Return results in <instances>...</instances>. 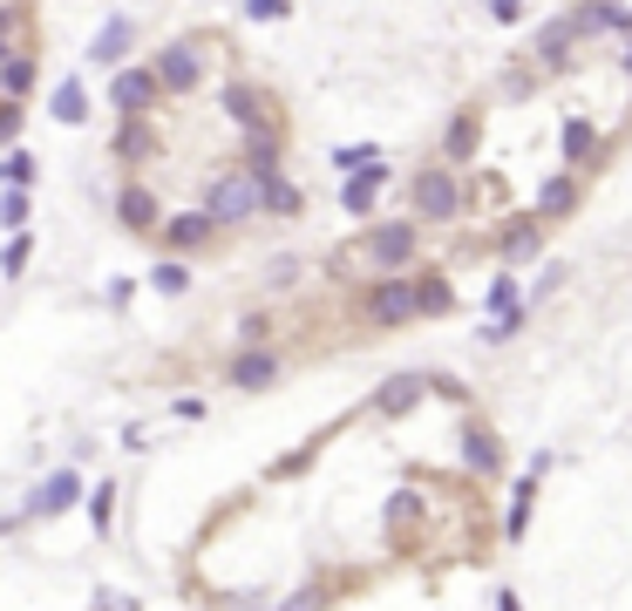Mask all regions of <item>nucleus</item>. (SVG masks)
<instances>
[{"instance_id": "obj_7", "label": "nucleus", "mask_w": 632, "mask_h": 611, "mask_svg": "<svg viewBox=\"0 0 632 611\" xmlns=\"http://www.w3.org/2000/svg\"><path fill=\"white\" fill-rule=\"evenodd\" d=\"M109 102H116V116H150L164 102V81H156V68H116Z\"/></svg>"}, {"instance_id": "obj_37", "label": "nucleus", "mask_w": 632, "mask_h": 611, "mask_svg": "<svg viewBox=\"0 0 632 611\" xmlns=\"http://www.w3.org/2000/svg\"><path fill=\"white\" fill-rule=\"evenodd\" d=\"M619 75H625V81H632V41H625V55H619Z\"/></svg>"}, {"instance_id": "obj_1", "label": "nucleus", "mask_w": 632, "mask_h": 611, "mask_svg": "<svg viewBox=\"0 0 632 611\" xmlns=\"http://www.w3.org/2000/svg\"><path fill=\"white\" fill-rule=\"evenodd\" d=\"M469 211V197H462V177H456V163H422V171L408 177V218L422 231H443Z\"/></svg>"}, {"instance_id": "obj_27", "label": "nucleus", "mask_w": 632, "mask_h": 611, "mask_svg": "<svg viewBox=\"0 0 632 611\" xmlns=\"http://www.w3.org/2000/svg\"><path fill=\"white\" fill-rule=\"evenodd\" d=\"M0 89H8V96H28V89H34V62H28V55L0 62Z\"/></svg>"}, {"instance_id": "obj_33", "label": "nucleus", "mask_w": 632, "mask_h": 611, "mask_svg": "<svg viewBox=\"0 0 632 611\" xmlns=\"http://www.w3.org/2000/svg\"><path fill=\"white\" fill-rule=\"evenodd\" d=\"M293 0H246V21H286Z\"/></svg>"}, {"instance_id": "obj_24", "label": "nucleus", "mask_w": 632, "mask_h": 611, "mask_svg": "<svg viewBox=\"0 0 632 611\" xmlns=\"http://www.w3.org/2000/svg\"><path fill=\"white\" fill-rule=\"evenodd\" d=\"M55 122H89V96H83V81H62V89H55Z\"/></svg>"}, {"instance_id": "obj_31", "label": "nucleus", "mask_w": 632, "mask_h": 611, "mask_svg": "<svg viewBox=\"0 0 632 611\" xmlns=\"http://www.w3.org/2000/svg\"><path fill=\"white\" fill-rule=\"evenodd\" d=\"M0 225H8V231L28 225V190H8V197H0Z\"/></svg>"}, {"instance_id": "obj_23", "label": "nucleus", "mask_w": 632, "mask_h": 611, "mask_svg": "<svg viewBox=\"0 0 632 611\" xmlns=\"http://www.w3.org/2000/svg\"><path fill=\"white\" fill-rule=\"evenodd\" d=\"M381 190H388V184H374V177H340V211H347V218H374Z\"/></svg>"}, {"instance_id": "obj_21", "label": "nucleus", "mask_w": 632, "mask_h": 611, "mask_svg": "<svg viewBox=\"0 0 632 611\" xmlns=\"http://www.w3.org/2000/svg\"><path fill=\"white\" fill-rule=\"evenodd\" d=\"M116 156H123V163H150L156 156V130H150L143 116H123V130H116Z\"/></svg>"}, {"instance_id": "obj_11", "label": "nucleus", "mask_w": 632, "mask_h": 611, "mask_svg": "<svg viewBox=\"0 0 632 611\" xmlns=\"http://www.w3.org/2000/svg\"><path fill=\"white\" fill-rule=\"evenodd\" d=\"M150 68H156V81H164V96H190L197 81H205V62H197V48H190V41H171V48L156 55Z\"/></svg>"}, {"instance_id": "obj_32", "label": "nucleus", "mask_w": 632, "mask_h": 611, "mask_svg": "<svg viewBox=\"0 0 632 611\" xmlns=\"http://www.w3.org/2000/svg\"><path fill=\"white\" fill-rule=\"evenodd\" d=\"M483 8H490V21H497V28H517V21L531 14L524 0H483Z\"/></svg>"}, {"instance_id": "obj_35", "label": "nucleus", "mask_w": 632, "mask_h": 611, "mask_svg": "<svg viewBox=\"0 0 632 611\" xmlns=\"http://www.w3.org/2000/svg\"><path fill=\"white\" fill-rule=\"evenodd\" d=\"M8 184H14V190H28V184H34V156H21V150L8 156Z\"/></svg>"}, {"instance_id": "obj_6", "label": "nucleus", "mask_w": 632, "mask_h": 611, "mask_svg": "<svg viewBox=\"0 0 632 611\" xmlns=\"http://www.w3.org/2000/svg\"><path fill=\"white\" fill-rule=\"evenodd\" d=\"M171 244V259H190V252H211L218 244V218L197 204V211H177V218H164V231H156Z\"/></svg>"}, {"instance_id": "obj_16", "label": "nucleus", "mask_w": 632, "mask_h": 611, "mask_svg": "<svg viewBox=\"0 0 632 611\" xmlns=\"http://www.w3.org/2000/svg\"><path fill=\"white\" fill-rule=\"evenodd\" d=\"M218 102H225V116L239 122V130H265V122H280V116H272V96L252 89V81H225Z\"/></svg>"}, {"instance_id": "obj_10", "label": "nucleus", "mask_w": 632, "mask_h": 611, "mask_svg": "<svg viewBox=\"0 0 632 611\" xmlns=\"http://www.w3.org/2000/svg\"><path fill=\"white\" fill-rule=\"evenodd\" d=\"M239 163L252 177H280L286 171V122H265V130H246V150Z\"/></svg>"}, {"instance_id": "obj_18", "label": "nucleus", "mask_w": 632, "mask_h": 611, "mask_svg": "<svg viewBox=\"0 0 632 611\" xmlns=\"http://www.w3.org/2000/svg\"><path fill=\"white\" fill-rule=\"evenodd\" d=\"M415 293H422V319L456 313V279H449L443 265H415Z\"/></svg>"}, {"instance_id": "obj_9", "label": "nucleus", "mask_w": 632, "mask_h": 611, "mask_svg": "<svg viewBox=\"0 0 632 611\" xmlns=\"http://www.w3.org/2000/svg\"><path fill=\"white\" fill-rule=\"evenodd\" d=\"M490 244H497V259H503V265H524V259H537V244H544V218H537V211L503 218Z\"/></svg>"}, {"instance_id": "obj_17", "label": "nucleus", "mask_w": 632, "mask_h": 611, "mask_svg": "<svg viewBox=\"0 0 632 611\" xmlns=\"http://www.w3.org/2000/svg\"><path fill=\"white\" fill-rule=\"evenodd\" d=\"M130 41H137V21H130V14H109V21H102V34L89 41V62H102V68H123Z\"/></svg>"}, {"instance_id": "obj_36", "label": "nucleus", "mask_w": 632, "mask_h": 611, "mask_svg": "<svg viewBox=\"0 0 632 611\" xmlns=\"http://www.w3.org/2000/svg\"><path fill=\"white\" fill-rule=\"evenodd\" d=\"M14 137H21V109L0 102V143H14Z\"/></svg>"}, {"instance_id": "obj_14", "label": "nucleus", "mask_w": 632, "mask_h": 611, "mask_svg": "<svg viewBox=\"0 0 632 611\" xmlns=\"http://www.w3.org/2000/svg\"><path fill=\"white\" fill-rule=\"evenodd\" d=\"M116 218H123V231L150 238V231H164V204H156L150 184H123V190H116Z\"/></svg>"}, {"instance_id": "obj_20", "label": "nucleus", "mask_w": 632, "mask_h": 611, "mask_svg": "<svg viewBox=\"0 0 632 611\" xmlns=\"http://www.w3.org/2000/svg\"><path fill=\"white\" fill-rule=\"evenodd\" d=\"M544 81H551V75H544V68H537L531 55H517V62L503 68V81H497V89H503V102H531V96L544 89Z\"/></svg>"}, {"instance_id": "obj_22", "label": "nucleus", "mask_w": 632, "mask_h": 611, "mask_svg": "<svg viewBox=\"0 0 632 611\" xmlns=\"http://www.w3.org/2000/svg\"><path fill=\"white\" fill-rule=\"evenodd\" d=\"M306 211V190L280 171V177H265V218H299Z\"/></svg>"}, {"instance_id": "obj_8", "label": "nucleus", "mask_w": 632, "mask_h": 611, "mask_svg": "<svg viewBox=\"0 0 632 611\" xmlns=\"http://www.w3.org/2000/svg\"><path fill=\"white\" fill-rule=\"evenodd\" d=\"M599 122L591 116H565V130H558V171H599Z\"/></svg>"}, {"instance_id": "obj_19", "label": "nucleus", "mask_w": 632, "mask_h": 611, "mask_svg": "<svg viewBox=\"0 0 632 611\" xmlns=\"http://www.w3.org/2000/svg\"><path fill=\"white\" fill-rule=\"evenodd\" d=\"M75 497H83V482H75V469H62V476H48L42 489H34V503H28V510H34V516H62Z\"/></svg>"}, {"instance_id": "obj_4", "label": "nucleus", "mask_w": 632, "mask_h": 611, "mask_svg": "<svg viewBox=\"0 0 632 611\" xmlns=\"http://www.w3.org/2000/svg\"><path fill=\"white\" fill-rule=\"evenodd\" d=\"M544 75H571L578 68V28H571V14H551V21H537V34H531V48H524Z\"/></svg>"}, {"instance_id": "obj_15", "label": "nucleus", "mask_w": 632, "mask_h": 611, "mask_svg": "<svg viewBox=\"0 0 632 611\" xmlns=\"http://www.w3.org/2000/svg\"><path fill=\"white\" fill-rule=\"evenodd\" d=\"M483 156V109H456L449 116V130H443V163H477Z\"/></svg>"}, {"instance_id": "obj_26", "label": "nucleus", "mask_w": 632, "mask_h": 611, "mask_svg": "<svg viewBox=\"0 0 632 611\" xmlns=\"http://www.w3.org/2000/svg\"><path fill=\"white\" fill-rule=\"evenodd\" d=\"M299 272H306V265H299L293 252H280V259L265 265V293H293V285H299Z\"/></svg>"}, {"instance_id": "obj_3", "label": "nucleus", "mask_w": 632, "mask_h": 611, "mask_svg": "<svg viewBox=\"0 0 632 611\" xmlns=\"http://www.w3.org/2000/svg\"><path fill=\"white\" fill-rule=\"evenodd\" d=\"M205 211L218 218V231H239V225L265 218V177H252L246 163H231V171H218L205 184Z\"/></svg>"}, {"instance_id": "obj_5", "label": "nucleus", "mask_w": 632, "mask_h": 611, "mask_svg": "<svg viewBox=\"0 0 632 611\" xmlns=\"http://www.w3.org/2000/svg\"><path fill=\"white\" fill-rule=\"evenodd\" d=\"M571 28H578V41H599V34H619V41H632V8L625 0H571Z\"/></svg>"}, {"instance_id": "obj_30", "label": "nucleus", "mask_w": 632, "mask_h": 611, "mask_svg": "<svg viewBox=\"0 0 632 611\" xmlns=\"http://www.w3.org/2000/svg\"><path fill=\"white\" fill-rule=\"evenodd\" d=\"M28 252H34V244H28V238L14 231V244H8V252H0V279H21V272H28Z\"/></svg>"}, {"instance_id": "obj_12", "label": "nucleus", "mask_w": 632, "mask_h": 611, "mask_svg": "<svg viewBox=\"0 0 632 611\" xmlns=\"http://www.w3.org/2000/svg\"><path fill=\"white\" fill-rule=\"evenodd\" d=\"M578 204H585L578 171H558V177H544V184H537V204H531V211H537L544 225H565V218H578Z\"/></svg>"}, {"instance_id": "obj_29", "label": "nucleus", "mask_w": 632, "mask_h": 611, "mask_svg": "<svg viewBox=\"0 0 632 611\" xmlns=\"http://www.w3.org/2000/svg\"><path fill=\"white\" fill-rule=\"evenodd\" d=\"M14 34H21V8L14 0H0V62H14L21 48H14Z\"/></svg>"}, {"instance_id": "obj_34", "label": "nucleus", "mask_w": 632, "mask_h": 611, "mask_svg": "<svg viewBox=\"0 0 632 611\" xmlns=\"http://www.w3.org/2000/svg\"><path fill=\"white\" fill-rule=\"evenodd\" d=\"M109 510H116V489H109V482H96V497H89V516H96V530H109Z\"/></svg>"}, {"instance_id": "obj_25", "label": "nucleus", "mask_w": 632, "mask_h": 611, "mask_svg": "<svg viewBox=\"0 0 632 611\" xmlns=\"http://www.w3.org/2000/svg\"><path fill=\"white\" fill-rule=\"evenodd\" d=\"M374 156H381L374 143H347V150H334V177H361Z\"/></svg>"}, {"instance_id": "obj_13", "label": "nucleus", "mask_w": 632, "mask_h": 611, "mask_svg": "<svg viewBox=\"0 0 632 611\" xmlns=\"http://www.w3.org/2000/svg\"><path fill=\"white\" fill-rule=\"evenodd\" d=\"M286 374V360H280V347H239L231 353V388H246V394H259V388H272Z\"/></svg>"}, {"instance_id": "obj_28", "label": "nucleus", "mask_w": 632, "mask_h": 611, "mask_svg": "<svg viewBox=\"0 0 632 611\" xmlns=\"http://www.w3.org/2000/svg\"><path fill=\"white\" fill-rule=\"evenodd\" d=\"M150 285H156V293H171V299H177L184 285H190V265H184V259H164V265L150 272Z\"/></svg>"}, {"instance_id": "obj_2", "label": "nucleus", "mask_w": 632, "mask_h": 611, "mask_svg": "<svg viewBox=\"0 0 632 611\" xmlns=\"http://www.w3.org/2000/svg\"><path fill=\"white\" fill-rule=\"evenodd\" d=\"M422 319V293H415V272H381L361 285V326L368 334H402V326Z\"/></svg>"}]
</instances>
